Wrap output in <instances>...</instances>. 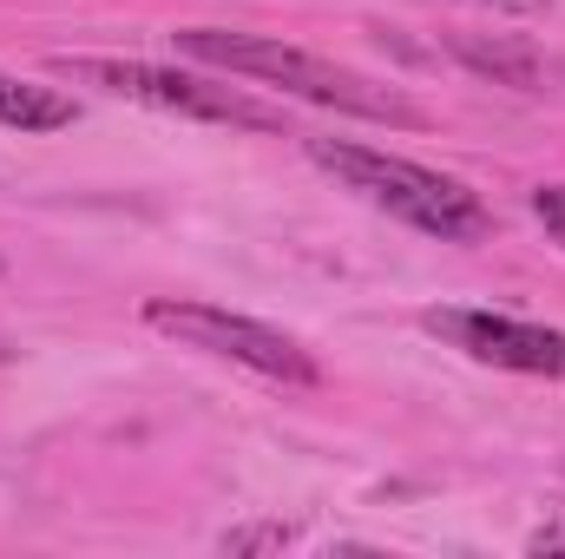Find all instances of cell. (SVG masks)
I'll return each instance as SVG.
<instances>
[{"label":"cell","mask_w":565,"mask_h":559,"mask_svg":"<svg viewBox=\"0 0 565 559\" xmlns=\"http://www.w3.org/2000/svg\"><path fill=\"white\" fill-rule=\"evenodd\" d=\"M178 53L204 60V66H224V73H244V80H264L277 93H296L309 106H329V113H355V119H375V126H427L422 106H408L402 93L335 66V60H316L302 46H282V40H250V33H217V27H184L171 33Z\"/></svg>","instance_id":"obj_1"},{"label":"cell","mask_w":565,"mask_h":559,"mask_svg":"<svg viewBox=\"0 0 565 559\" xmlns=\"http://www.w3.org/2000/svg\"><path fill=\"white\" fill-rule=\"evenodd\" d=\"M309 158H316L329 178H342L355 198L382 204L388 218L415 224V231L440 238V244H480V238L493 231L487 204H480L467 184L427 171L415 158H388V151H375V145H349V139H309Z\"/></svg>","instance_id":"obj_2"},{"label":"cell","mask_w":565,"mask_h":559,"mask_svg":"<svg viewBox=\"0 0 565 559\" xmlns=\"http://www.w3.org/2000/svg\"><path fill=\"white\" fill-rule=\"evenodd\" d=\"M53 73L60 80H79V86H99L113 99H132L151 113H178V119H204V126H244V133H277L282 113L237 93V86H211L198 73H164V66H145V60H106V53H53Z\"/></svg>","instance_id":"obj_3"},{"label":"cell","mask_w":565,"mask_h":559,"mask_svg":"<svg viewBox=\"0 0 565 559\" xmlns=\"http://www.w3.org/2000/svg\"><path fill=\"white\" fill-rule=\"evenodd\" d=\"M145 323L184 349H204V356H224L250 376H270V382H296L309 389L316 382V356L302 342H289L270 323H250V316H231V309H211V303H171V296H151L145 303Z\"/></svg>","instance_id":"obj_4"},{"label":"cell","mask_w":565,"mask_h":559,"mask_svg":"<svg viewBox=\"0 0 565 559\" xmlns=\"http://www.w3.org/2000/svg\"><path fill=\"white\" fill-rule=\"evenodd\" d=\"M422 323L440 336V342H454L460 356L487 362V369L553 376V382H565V329L520 323V316H493V309H427Z\"/></svg>","instance_id":"obj_5"},{"label":"cell","mask_w":565,"mask_h":559,"mask_svg":"<svg viewBox=\"0 0 565 559\" xmlns=\"http://www.w3.org/2000/svg\"><path fill=\"white\" fill-rule=\"evenodd\" d=\"M447 46H454V60H460V66H473V73H480V80H493V86H513V93H546V86H553V66H546L533 46H520V40L454 33Z\"/></svg>","instance_id":"obj_6"},{"label":"cell","mask_w":565,"mask_h":559,"mask_svg":"<svg viewBox=\"0 0 565 559\" xmlns=\"http://www.w3.org/2000/svg\"><path fill=\"white\" fill-rule=\"evenodd\" d=\"M0 126H13V133H60V126H73V99L53 93V86H26V80L0 73Z\"/></svg>","instance_id":"obj_7"},{"label":"cell","mask_w":565,"mask_h":559,"mask_svg":"<svg viewBox=\"0 0 565 559\" xmlns=\"http://www.w3.org/2000/svg\"><path fill=\"white\" fill-rule=\"evenodd\" d=\"M533 218L546 224L553 244H565V184H540V191H533Z\"/></svg>","instance_id":"obj_8"},{"label":"cell","mask_w":565,"mask_h":559,"mask_svg":"<svg viewBox=\"0 0 565 559\" xmlns=\"http://www.w3.org/2000/svg\"><path fill=\"white\" fill-rule=\"evenodd\" d=\"M264 547H289V527H250L224 540V553H264Z\"/></svg>","instance_id":"obj_9"},{"label":"cell","mask_w":565,"mask_h":559,"mask_svg":"<svg viewBox=\"0 0 565 559\" xmlns=\"http://www.w3.org/2000/svg\"><path fill=\"white\" fill-rule=\"evenodd\" d=\"M526 547H533V553H565V520H559V527H540Z\"/></svg>","instance_id":"obj_10"},{"label":"cell","mask_w":565,"mask_h":559,"mask_svg":"<svg viewBox=\"0 0 565 559\" xmlns=\"http://www.w3.org/2000/svg\"><path fill=\"white\" fill-rule=\"evenodd\" d=\"M473 7H493V13H546L553 0H473Z\"/></svg>","instance_id":"obj_11"}]
</instances>
